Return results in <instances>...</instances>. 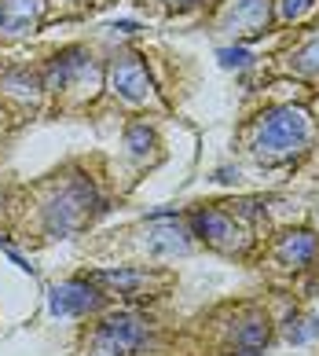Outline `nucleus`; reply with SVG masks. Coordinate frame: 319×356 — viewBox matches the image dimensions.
Instances as JSON below:
<instances>
[{"instance_id":"obj_1","label":"nucleus","mask_w":319,"mask_h":356,"mask_svg":"<svg viewBox=\"0 0 319 356\" xmlns=\"http://www.w3.org/2000/svg\"><path fill=\"white\" fill-rule=\"evenodd\" d=\"M312 143V118L304 107H272L268 114H261L257 136H254V154L264 165H286L297 154L309 151Z\"/></svg>"},{"instance_id":"obj_2","label":"nucleus","mask_w":319,"mask_h":356,"mask_svg":"<svg viewBox=\"0 0 319 356\" xmlns=\"http://www.w3.org/2000/svg\"><path fill=\"white\" fill-rule=\"evenodd\" d=\"M99 209V195L88 180H66L63 188L51 195V202L44 206V220H48V232L51 235H70V232H81L85 224L92 220V213Z\"/></svg>"},{"instance_id":"obj_3","label":"nucleus","mask_w":319,"mask_h":356,"mask_svg":"<svg viewBox=\"0 0 319 356\" xmlns=\"http://www.w3.org/2000/svg\"><path fill=\"white\" fill-rule=\"evenodd\" d=\"M147 341V320L136 312L106 316L96 334V356H129Z\"/></svg>"},{"instance_id":"obj_4","label":"nucleus","mask_w":319,"mask_h":356,"mask_svg":"<svg viewBox=\"0 0 319 356\" xmlns=\"http://www.w3.org/2000/svg\"><path fill=\"white\" fill-rule=\"evenodd\" d=\"M191 228L202 243H209L213 250H224V254H243L246 250V232L224 213V209H195L191 213Z\"/></svg>"},{"instance_id":"obj_5","label":"nucleus","mask_w":319,"mask_h":356,"mask_svg":"<svg viewBox=\"0 0 319 356\" xmlns=\"http://www.w3.org/2000/svg\"><path fill=\"white\" fill-rule=\"evenodd\" d=\"M103 305V294L92 280H70L48 290V309L56 316H88Z\"/></svg>"},{"instance_id":"obj_6","label":"nucleus","mask_w":319,"mask_h":356,"mask_svg":"<svg viewBox=\"0 0 319 356\" xmlns=\"http://www.w3.org/2000/svg\"><path fill=\"white\" fill-rule=\"evenodd\" d=\"M111 88L117 96H125L129 103H140L151 96V74H147V63L140 56H117L114 67H111Z\"/></svg>"},{"instance_id":"obj_7","label":"nucleus","mask_w":319,"mask_h":356,"mask_svg":"<svg viewBox=\"0 0 319 356\" xmlns=\"http://www.w3.org/2000/svg\"><path fill=\"white\" fill-rule=\"evenodd\" d=\"M268 19H272L268 0H235V8L224 19V30H231L238 37H254V33H264Z\"/></svg>"},{"instance_id":"obj_8","label":"nucleus","mask_w":319,"mask_h":356,"mask_svg":"<svg viewBox=\"0 0 319 356\" xmlns=\"http://www.w3.org/2000/svg\"><path fill=\"white\" fill-rule=\"evenodd\" d=\"M275 257L283 265H294V268H304L319 257V235L312 232H286L283 239L275 243Z\"/></svg>"},{"instance_id":"obj_9","label":"nucleus","mask_w":319,"mask_h":356,"mask_svg":"<svg viewBox=\"0 0 319 356\" xmlns=\"http://www.w3.org/2000/svg\"><path fill=\"white\" fill-rule=\"evenodd\" d=\"M147 250H151L154 257L188 254V250H191V239H188V232L180 228V220L172 217L169 224H151V228H147Z\"/></svg>"},{"instance_id":"obj_10","label":"nucleus","mask_w":319,"mask_h":356,"mask_svg":"<svg viewBox=\"0 0 319 356\" xmlns=\"http://www.w3.org/2000/svg\"><path fill=\"white\" fill-rule=\"evenodd\" d=\"M44 0H0V26L8 33H30L41 22Z\"/></svg>"},{"instance_id":"obj_11","label":"nucleus","mask_w":319,"mask_h":356,"mask_svg":"<svg viewBox=\"0 0 319 356\" xmlns=\"http://www.w3.org/2000/svg\"><path fill=\"white\" fill-rule=\"evenodd\" d=\"M88 280H92V283H99V286H111V290H117V294H140L143 286H151V275H147V272H132V268L92 272Z\"/></svg>"},{"instance_id":"obj_12","label":"nucleus","mask_w":319,"mask_h":356,"mask_svg":"<svg viewBox=\"0 0 319 356\" xmlns=\"http://www.w3.org/2000/svg\"><path fill=\"white\" fill-rule=\"evenodd\" d=\"M268 338H272V331H268V320H250V323L238 327L235 346H238V353H243V356H257L264 346H268Z\"/></svg>"},{"instance_id":"obj_13","label":"nucleus","mask_w":319,"mask_h":356,"mask_svg":"<svg viewBox=\"0 0 319 356\" xmlns=\"http://www.w3.org/2000/svg\"><path fill=\"white\" fill-rule=\"evenodd\" d=\"M290 67L297 74H319V33H312L294 56H290Z\"/></svg>"},{"instance_id":"obj_14","label":"nucleus","mask_w":319,"mask_h":356,"mask_svg":"<svg viewBox=\"0 0 319 356\" xmlns=\"http://www.w3.org/2000/svg\"><path fill=\"white\" fill-rule=\"evenodd\" d=\"M319 338V316H290L286 320V341L304 346V341Z\"/></svg>"},{"instance_id":"obj_15","label":"nucleus","mask_w":319,"mask_h":356,"mask_svg":"<svg viewBox=\"0 0 319 356\" xmlns=\"http://www.w3.org/2000/svg\"><path fill=\"white\" fill-rule=\"evenodd\" d=\"M125 143H129V151L136 154V158H143V154H151V147H154V133H151L143 122H136V125L125 133Z\"/></svg>"},{"instance_id":"obj_16","label":"nucleus","mask_w":319,"mask_h":356,"mask_svg":"<svg viewBox=\"0 0 319 356\" xmlns=\"http://www.w3.org/2000/svg\"><path fill=\"white\" fill-rule=\"evenodd\" d=\"M217 59H220V67H228V70H231V67L243 70V67H250V59H254V56H250L243 44H235V48H220Z\"/></svg>"},{"instance_id":"obj_17","label":"nucleus","mask_w":319,"mask_h":356,"mask_svg":"<svg viewBox=\"0 0 319 356\" xmlns=\"http://www.w3.org/2000/svg\"><path fill=\"white\" fill-rule=\"evenodd\" d=\"M316 0H283V19H301Z\"/></svg>"},{"instance_id":"obj_18","label":"nucleus","mask_w":319,"mask_h":356,"mask_svg":"<svg viewBox=\"0 0 319 356\" xmlns=\"http://www.w3.org/2000/svg\"><path fill=\"white\" fill-rule=\"evenodd\" d=\"M172 4H180V8H191V4H202V0H172Z\"/></svg>"}]
</instances>
